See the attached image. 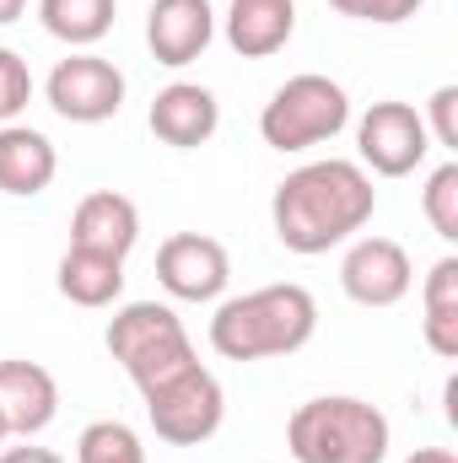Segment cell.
<instances>
[{
  "instance_id": "603a6c76",
  "label": "cell",
  "mask_w": 458,
  "mask_h": 463,
  "mask_svg": "<svg viewBox=\"0 0 458 463\" xmlns=\"http://www.w3.org/2000/svg\"><path fill=\"white\" fill-rule=\"evenodd\" d=\"M426 135H432V146H443V151H458V87H437L432 92V103H426Z\"/></svg>"
},
{
  "instance_id": "ba28073f",
  "label": "cell",
  "mask_w": 458,
  "mask_h": 463,
  "mask_svg": "<svg viewBox=\"0 0 458 463\" xmlns=\"http://www.w3.org/2000/svg\"><path fill=\"white\" fill-rule=\"evenodd\" d=\"M356 151H361V167H372L377 178H410L426 162L432 135H426V118L410 103L388 98L356 118Z\"/></svg>"
},
{
  "instance_id": "ac0fdd59",
  "label": "cell",
  "mask_w": 458,
  "mask_h": 463,
  "mask_svg": "<svg viewBox=\"0 0 458 463\" xmlns=\"http://www.w3.org/2000/svg\"><path fill=\"white\" fill-rule=\"evenodd\" d=\"M421 335L443 361H458V259L443 253L421 280Z\"/></svg>"
},
{
  "instance_id": "4fadbf2b",
  "label": "cell",
  "mask_w": 458,
  "mask_h": 463,
  "mask_svg": "<svg viewBox=\"0 0 458 463\" xmlns=\"http://www.w3.org/2000/svg\"><path fill=\"white\" fill-rule=\"evenodd\" d=\"M0 415L11 426V437H38L54 426L60 415V383L49 366L38 361H0Z\"/></svg>"
},
{
  "instance_id": "484cf974",
  "label": "cell",
  "mask_w": 458,
  "mask_h": 463,
  "mask_svg": "<svg viewBox=\"0 0 458 463\" xmlns=\"http://www.w3.org/2000/svg\"><path fill=\"white\" fill-rule=\"evenodd\" d=\"M405 463H458V458L448 453V448H415Z\"/></svg>"
},
{
  "instance_id": "e0dca14e",
  "label": "cell",
  "mask_w": 458,
  "mask_h": 463,
  "mask_svg": "<svg viewBox=\"0 0 458 463\" xmlns=\"http://www.w3.org/2000/svg\"><path fill=\"white\" fill-rule=\"evenodd\" d=\"M60 297L76 302V307H114L124 297V259H109V253H92V248H65L60 259V275H54Z\"/></svg>"
},
{
  "instance_id": "3957f363",
  "label": "cell",
  "mask_w": 458,
  "mask_h": 463,
  "mask_svg": "<svg viewBox=\"0 0 458 463\" xmlns=\"http://www.w3.org/2000/svg\"><path fill=\"white\" fill-rule=\"evenodd\" d=\"M388 415L356 393H324L291 410L286 448L297 463H383L388 458Z\"/></svg>"
},
{
  "instance_id": "277c9868",
  "label": "cell",
  "mask_w": 458,
  "mask_h": 463,
  "mask_svg": "<svg viewBox=\"0 0 458 463\" xmlns=\"http://www.w3.org/2000/svg\"><path fill=\"white\" fill-rule=\"evenodd\" d=\"M103 345L124 366V377L140 388V399L157 393V388H167V383H178L189 366H200L184 318L167 302H124L109 318Z\"/></svg>"
},
{
  "instance_id": "5b68a950",
  "label": "cell",
  "mask_w": 458,
  "mask_h": 463,
  "mask_svg": "<svg viewBox=\"0 0 458 463\" xmlns=\"http://www.w3.org/2000/svg\"><path fill=\"white\" fill-rule=\"evenodd\" d=\"M345 124H350L345 87L319 76V71H302V76H291L286 87L270 92V103L259 114V135H264L270 151H313V146L335 140Z\"/></svg>"
},
{
  "instance_id": "ffe728a7",
  "label": "cell",
  "mask_w": 458,
  "mask_h": 463,
  "mask_svg": "<svg viewBox=\"0 0 458 463\" xmlns=\"http://www.w3.org/2000/svg\"><path fill=\"white\" fill-rule=\"evenodd\" d=\"M76 463H146V448H140L135 426H124V420H92L76 437Z\"/></svg>"
},
{
  "instance_id": "52a82bcc",
  "label": "cell",
  "mask_w": 458,
  "mask_h": 463,
  "mask_svg": "<svg viewBox=\"0 0 458 463\" xmlns=\"http://www.w3.org/2000/svg\"><path fill=\"white\" fill-rule=\"evenodd\" d=\"M43 98H49L54 114L71 118V124H109L124 109V71L114 60L92 54V49H76V54H65L49 71Z\"/></svg>"
},
{
  "instance_id": "5bb4252c",
  "label": "cell",
  "mask_w": 458,
  "mask_h": 463,
  "mask_svg": "<svg viewBox=\"0 0 458 463\" xmlns=\"http://www.w3.org/2000/svg\"><path fill=\"white\" fill-rule=\"evenodd\" d=\"M140 242V211L129 194L119 189H92L76 216H71V248H92L109 259H129V248Z\"/></svg>"
},
{
  "instance_id": "30bf717a",
  "label": "cell",
  "mask_w": 458,
  "mask_h": 463,
  "mask_svg": "<svg viewBox=\"0 0 458 463\" xmlns=\"http://www.w3.org/2000/svg\"><path fill=\"white\" fill-rule=\"evenodd\" d=\"M157 280L173 302H222L232 280V259L205 232H173L157 248Z\"/></svg>"
},
{
  "instance_id": "7c38bea8",
  "label": "cell",
  "mask_w": 458,
  "mask_h": 463,
  "mask_svg": "<svg viewBox=\"0 0 458 463\" xmlns=\"http://www.w3.org/2000/svg\"><path fill=\"white\" fill-rule=\"evenodd\" d=\"M151 135L162 140V146H173V151H200L216 129H222V103H216V92L211 87H200V81H173V87H162L157 98H151Z\"/></svg>"
},
{
  "instance_id": "83f0119b",
  "label": "cell",
  "mask_w": 458,
  "mask_h": 463,
  "mask_svg": "<svg viewBox=\"0 0 458 463\" xmlns=\"http://www.w3.org/2000/svg\"><path fill=\"white\" fill-rule=\"evenodd\" d=\"M5 437H11V426H5V415H0V448H5Z\"/></svg>"
},
{
  "instance_id": "7a4b0ae2",
  "label": "cell",
  "mask_w": 458,
  "mask_h": 463,
  "mask_svg": "<svg viewBox=\"0 0 458 463\" xmlns=\"http://www.w3.org/2000/svg\"><path fill=\"white\" fill-rule=\"evenodd\" d=\"M319 329V302L297 280H275L259 291L227 297L211 318V350L222 361H275L297 355Z\"/></svg>"
},
{
  "instance_id": "4316f807",
  "label": "cell",
  "mask_w": 458,
  "mask_h": 463,
  "mask_svg": "<svg viewBox=\"0 0 458 463\" xmlns=\"http://www.w3.org/2000/svg\"><path fill=\"white\" fill-rule=\"evenodd\" d=\"M22 11H27V0H0V27H5V22H16Z\"/></svg>"
},
{
  "instance_id": "cb8c5ba5",
  "label": "cell",
  "mask_w": 458,
  "mask_h": 463,
  "mask_svg": "<svg viewBox=\"0 0 458 463\" xmlns=\"http://www.w3.org/2000/svg\"><path fill=\"white\" fill-rule=\"evenodd\" d=\"M340 16L350 22H377V27H394V22H410L426 0H329Z\"/></svg>"
},
{
  "instance_id": "44dd1931",
  "label": "cell",
  "mask_w": 458,
  "mask_h": 463,
  "mask_svg": "<svg viewBox=\"0 0 458 463\" xmlns=\"http://www.w3.org/2000/svg\"><path fill=\"white\" fill-rule=\"evenodd\" d=\"M421 211H426V222H432V232H437L443 242H458V162H443V167L426 178Z\"/></svg>"
},
{
  "instance_id": "8fae6325",
  "label": "cell",
  "mask_w": 458,
  "mask_h": 463,
  "mask_svg": "<svg viewBox=\"0 0 458 463\" xmlns=\"http://www.w3.org/2000/svg\"><path fill=\"white\" fill-rule=\"evenodd\" d=\"M216 38V11L211 0H151L146 11V49L157 65L184 71L195 65Z\"/></svg>"
},
{
  "instance_id": "9c48e42d",
  "label": "cell",
  "mask_w": 458,
  "mask_h": 463,
  "mask_svg": "<svg viewBox=\"0 0 458 463\" xmlns=\"http://www.w3.org/2000/svg\"><path fill=\"white\" fill-rule=\"evenodd\" d=\"M415 286V264L394 237H350L340 259V291L356 307H394Z\"/></svg>"
},
{
  "instance_id": "d6986e66",
  "label": "cell",
  "mask_w": 458,
  "mask_h": 463,
  "mask_svg": "<svg viewBox=\"0 0 458 463\" xmlns=\"http://www.w3.org/2000/svg\"><path fill=\"white\" fill-rule=\"evenodd\" d=\"M119 0H38V22L65 49H92L114 33Z\"/></svg>"
},
{
  "instance_id": "d4e9b609",
  "label": "cell",
  "mask_w": 458,
  "mask_h": 463,
  "mask_svg": "<svg viewBox=\"0 0 458 463\" xmlns=\"http://www.w3.org/2000/svg\"><path fill=\"white\" fill-rule=\"evenodd\" d=\"M0 463H65V458L54 448H27L22 442V448H0Z\"/></svg>"
},
{
  "instance_id": "2e32d148",
  "label": "cell",
  "mask_w": 458,
  "mask_h": 463,
  "mask_svg": "<svg viewBox=\"0 0 458 463\" xmlns=\"http://www.w3.org/2000/svg\"><path fill=\"white\" fill-rule=\"evenodd\" d=\"M222 27H227V43L243 60H270V54H281L291 43L297 5L291 0H232Z\"/></svg>"
},
{
  "instance_id": "7402d4cb",
  "label": "cell",
  "mask_w": 458,
  "mask_h": 463,
  "mask_svg": "<svg viewBox=\"0 0 458 463\" xmlns=\"http://www.w3.org/2000/svg\"><path fill=\"white\" fill-rule=\"evenodd\" d=\"M27 103H33V71L16 49L0 43V124H16Z\"/></svg>"
},
{
  "instance_id": "6da1fadb",
  "label": "cell",
  "mask_w": 458,
  "mask_h": 463,
  "mask_svg": "<svg viewBox=\"0 0 458 463\" xmlns=\"http://www.w3.org/2000/svg\"><path fill=\"white\" fill-rule=\"evenodd\" d=\"M372 211H377L372 173L345 156H324V162L286 173L270 194V227L281 237V248H291L302 259L350 242L372 222Z\"/></svg>"
},
{
  "instance_id": "9a60e30c",
  "label": "cell",
  "mask_w": 458,
  "mask_h": 463,
  "mask_svg": "<svg viewBox=\"0 0 458 463\" xmlns=\"http://www.w3.org/2000/svg\"><path fill=\"white\" fill-rule=\"evenodd\" d=\"M60 156L54 140L33 124H0V194L11 200H33L54 184Z\"/></svg>"
},
{
  "instance_id": "8992f818",
  "label": "cell",
  "mask_w": 458,
  "mask_h": 463,
  "mask_svg": "<svg viewBox=\"0 0 458 463\" xmlns=\"http://www.w3.org/2000/svg\"><path fill=\"white\" fill-rule=\"evenodd\" d=\"M146 420H151L157 442H167V448H200V442H211L222 431L227 393H222V383H216L211 366H189L178 383L146 393Z\"/></svg>"
}]
</instances>
